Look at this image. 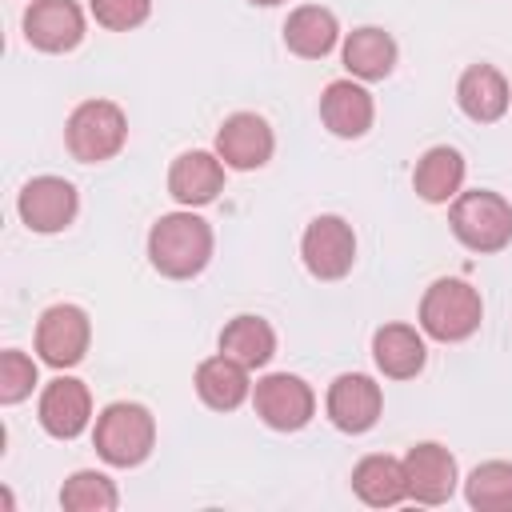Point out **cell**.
Listing matches in <instances>:
<instances>
[{"label": "cell", "mask_w": 512, "mask_h": 512, "mask_svg": "<svg viewBox=\"0 0 512 512\" xmlns=\"http://www.w3.org/2000/svg\"><path fill=\"white\" fill-rule=\"evenodd\" d=\"M216 236L192 208L168 212L148 228V264L168 280H196L212 260Z\"/></svg>", "instance_id": "obj_1"}, {"label": "cell", "mask_w": 512, "mask_h": 512, "mask_svg": "<svg viewBox=\"0 0 512 512\" xmlns=\"http://www.w3.org/2000/svg\"><path fill=\"white\" fill-rule=\"evenodd\" d=\"M92 448L108 468H140L156 448V416L136 400H112L96 416Z\"/></svg>", "instance_id": "obj_2"}, {"label": "cell", "mask_w": 512, "mask_h": 512, "mask_svg": "<svg viewBox=\"0 0 512 512\" xmlns=\"http://www.w3.org/2000/svg\"><path fill=\"white\" fill-rule=\"evenodd\" d=\"M420 332L436 344H460L468 336H476L480 320H484V300L480 292L460 280V276H440L424 288L420 296Z\"/></svg>", "instance_id": "obj_3"}, {"label": "cell", "mask_w": 512, "mask_h": 512, "mask_svg": "<svg viewBox=\"0 0 512 512\" xmlns=\"http://www.w3.org/2000/svg\"><path fill=\"white\" fill-rule=\"evenodd\" d=\"M448 228L468 252H504L512 244V204L492 188L460 192L448 208Z\"/></svg>", "instance_id": "obj_4"}, {"label": "cell", "mask_w": 512, "mask_h": 512, "mask_svg": "<svg viewBox=\"0 0 512 512\" xmlns=\"http://www.w3.org/2000/svg\"><path fill=\"white\" fill-rule=\"evenodd\" d=\"M128 140V116L116 100H80L64 124V144L80 164L112 160Z\"/></svg>", "instance_id": "obj_5"}, {"label": "cell", "mask_w": 512, "mask_h": 512, "mask_svg": "<svg viewBox=\"0 0 512 512\" xmlns=\"http://www.w3.org/2000/svg\"><path fill=\"white\" fill-rule=\"evenodd\" d=\"M252 408L272 432H300L316 416V392L296 372H268L252 384Z\"/></svg>", "instance_id": "obj_6"}, {"label": "cell", "mask_w": 512, "mask_h": 512, "mask_svg": "<svg viewBox=\"0 0 512 512\" xmlns=\"http://www.w3.org/2000/svg\"><path fill=\"white\" fill-rule=\"evenodd\" d=\"M36 356L56 368V372H68L76 368L84 356H88V344H92V320L80 304H52L40 312L36 320Z\"/></svg>", "instance_id": "obj_7"}, {"label": "cell", "mask_w": 512, "mask_h": 512, "mask_svg": "<svg viewBox=\"0 0 512 512\" xmlns=\"http://www.w3.org/2000/svg\"><path fill=\"white\" fill-rule=\"evenodd\" d=\"M300 260L316 280H344L356 264V232L344 216L324 212L300 236Z\"/></svg>", "instance_id": "obj_8"}, {"label": "cell", "mask_w": 512, "mask_h": 512, "mask_svg": "<svg viewBox=\"0 0 512 512\" xmlns=\"http://www.w3.org/2000/svg\"><path fill=\"white\" fill-rule=\"evenodd\" d=\"M16 212H20V220H24L28 232L56 236V232H64L76 220L80 192L64 176H32L20 188V196H16Z\"/></svg>", "instance_id": "obj_9"}, {"label": "cell", "mask_w": 512, "mask_h": 512, "mask_svg": "<svg viewBox=\"0 0 512 512\" xmlns=\"http://www.w3.org/2000/svg\"><path fill=\"white\" fill-rule=\"evenodd\" d=\"M324 412H328L332 428H340L348 436H364L376 428V420L384 412V388L368 372H340L328 384Z\"/></svg>", "instance_id": "obj_10"}, {"label": "cell", "mask_w": 512, "mask_h": 512, "mask_svg": "<svg viewBox=\"0 0 512 512\" xmlns=\"http://www.w3.org/2000/svg\"><path fill=\"white\" fill-rule=\"evenodd\" d=\"M20 28H24V40L36 52L64 56V52L80 48V40L88 32V20H84V8L76 0H32L24 8Z\"/></svg>", "instance_id": "obj_11"}, {"label": "cell", "mask_w": 512, "mask_h": 512, "mask_svg": "<svg viewBox=\"0 0 512 512\" xmlns=\"http://www.w3.org/2000/svg\"><path fill=\"white\" fill-rule=\"evenodd\" d=\"M212 152L224 160V168L232 172H256L272 160L276 152V136L272 124L260 112H232L224 116V124L216 128V144Z\"/></svg>", "instance_id": "obj_12"}, {"label": "cell", "mask_w": 512, "mask_h": 512, "mask_svg": "<svg viewBox=\"0 0 512 512\" xmlns=\"http://www.w3.org/2000/svg\"><path fill=\"white\" fill-rule=\"evenodd\" d=\"M404 476H408V500H416L424 508L448 504L460 484L456 456L436 440H420L404 452Z\"/></svg>", "instance_id": "obj_13"}, {"label": "cell", "mask_w": 512, "mask_h": 512, "mask_svg": "<svg viewBox=\"0 0 512 512\" xmlns=\"http://www.w3.org/2000/svg\"><path fill=\"white\" fill-rule=\"evenodd\" d=\"M36 420L52 440H76L88 424H92V392L84 380L76 376H56L40 388V404H36Z\"/></svg>", "instance_id": "obj_14"}, {"label": "cell", "mask_w": 512, "mask_h": 512, "mask_svg": "<svg viewBox=\"0 0 512 512\" xmlns=\"http://www.w3.org/2000/svg\"><path fill=\"white\" fill-rule=\"evenodd\" d=\"M376 120V100L372 92L360 84V80H332L324 92H320V124L340 136V140H360L368 136Z\"/></svg>", "instance_id": "obj_15"}, {"label": "cell", "mask_w": 512, "mask_h": 512, "mask_svg": "<svg viewBox=\"0 0 512 512\" xmlns=\"http://www.w3.org/2000/svg\"><path fill=\"white\" fill-rule=\"evenodd\" d=\"M224 172L228 168L216 152H204V148L180 152L168 168V196L180 208H204L224 192Z\"/></svg>", "instance_id": "obj_16"}, {"label": "cell", "mask_w": 512, "mask_h": 512, "mask_svg": "<svg viewBox=\"0 0 512 512\" xmlns=\"http://www.w3.org/2000/svg\"><path fill=\"white\" fill-rule=\"evenodd\" d=\"M456 104L472 124H496L512 104V88L496 64H468L456 80Z\"/></svg>", "instance_id": "obj_17"}, {"label": "cell", "mask_w": 512, "mask_h": 512, "mask_svg": "<svg viewBox=\"0 0 512 512\" xmlns=\"http://www.w3.org/2000/svg\"><path fill=\"white\" fill-rule=\"evenodd\" d=\"M248 372L252 368H244L240 360H232L224 352L200 360L196 364V376H192L200 404L212 408V412H236L244 400H252V376Z\"/></svg>", "instance_id": "obj_18"}, {"label": "cell", "mask_w": 512, "mask_h": 512, "mask_svg": "<svg viewBox=\"0 0 512 512\" xmlns=\"http://www.w3.org/2000/svg\"><path fill=\"white\" fill-rule=\"evenodd\" d=\"M372 364L388 380H412L428 364V344L424 332L412 324H380L372 332Z\"/></svg>", "instance_id": "obj_19"}, {"label": "cell", "mask_w": 512, "mask_h": 512, "mask_svg": "<svg viewBox=\"0 0 512 512\" xmlns=\"http://www.w3.org/2000/svg\"><path fill=\"white\" fill-rule=\"evenodd\" d=\"M396 56H400V48H396L392 32H384V28H376V24L352 28V32L344 36V44H340V60H344L348 76L360 80V84L388 80L392 68H396Z\"/></svg>", "instance_id": "obj_20"}, {"label": "cell", "mask_w": 512, "mask_h": 512, "mask_svg": "<svg viewBox=\"0 0 512 512\" xmlns=\"http://www.w3.org/2000/svg\"><path fill=\"white\" fill-rule=\"evenodd\" d=\"M464 176H468L464 152L452 144H432L412 168V188L424 204H452L464 192Z\"/></svg>", "instance_id": "obj_21"}, {"label": "cell", "mask_w": 512, "mask_h": 512, "mask_svg": "<svg viewBox=\"0 0 512 512\" xmlns=\"http://www.w3.org/2000/svg\"><path fill=\"white\" fill-rule=\"evenodd\" d=\"M340 44V20L324 4H300L284 20V48L300 60H324Z\"/></svg>", "instance_id": "obj_22"}, {"label": "cell", "mask_w": 512, "mask_h": 512, "mask_svg": "<svg viewBox=\"0 0 512 512\" xmlns=\"http://www.w3.org/2000/svg\"><path fill=\"white\" fill-rule=\"evenodd\" d=\"M352 492L368 508H396V504H404L408 500L404 460H396L388 452H372V456L356 460V468H352Z\"/></svg>", "instance_id": "obj_23"}, {"label": "cell", "mask_w": 512, "mask_h": 512, "mask_svg": "<svg viewBox=\"0 0 512 512\" xmlns=\"http://www.w3.org/2000/svg\"><path fill=\"white\" fill-rule=\"evenodd\" d=\"M220 352L240 360L244 368H264L276 356V328L264 316L240 312L220 328Z\"/></svg>", "instance_id": "obj_24"}, {"label": "cell", "mask_w": 512, "mask_h": 512, "mask_svg": "<svg viewBox=\"0 0 512 512\" xmlns=\"http://www.w3.org/2000/svg\"><path fill=\"white\" fill-rule=\"evenodd\" d=\"M464 500L476 512H512V460H484L464 480Z\"/></svg>", "instance_id": "obj_25"}, {"label": "cell", "mask_w": 512, "mask_h": 512, "mask_svg": "<svg viewBox=\"0 0 512 512\" xmlns=\"http://www.w3.org/2000/svg\"><path fill=\"white\" fill-rule=\"evenodd\" d=\"M60 508L64 512H116L120 508V492L116 484L96 472V468H80L64 480L60 488Z\"/></svg>", "instance_id": "obj_26"}, {"label": "cell", "mask_w": 512, "mask_h": 512, "mask_svg": "<svg viewBox=\"0 0 512 512\" xmlns=\"http://www.w3.org/2000/svg\"><path fill=\"white\" fill-rule=\"evenodd\" d=\"M36 384H40L36 360L28 352H20V348H4L0 352V404L12 408L20 400H28Z\"/></svg>", "instance_id": "obj_27"}, {"label": "cell", "mask_w": 512, "mask_h": 512, "mask_svg": "<svg viewBox=\"0 0 512 512\" xmlns=\"http://www.w3.org/2000/svg\"><path fill=\"white\" fill-rule=\"evenodd\" d=\"M88 12L108 32H132L152 16V0H88Z\"/></svg>", "instance_id": "obj_28"}, {"label": "cell", "mask_w": 512, "mask_h": 512, "mask_svg": "<svg viewBox=\"0 0 512 512\" xmlns=\"http://www.w3.org/2000/svg\"><path fill=\"white\" fill-rule=\"evenodd\" d=\"M248 4H260V8H276V4H284V0H248Z\"/></svg>", "instance_id": "obj_29"}]
</instances>
